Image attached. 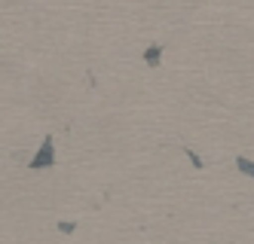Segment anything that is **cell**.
Returning a JSON list of instances; mask_svg holds the SVG:
<instances>
[{
  "mask_svg": "<svg viewBox=\"0 0 254 244\" xmlns=\"http://www.w3.org/2000/svg\"><path fill=\"white\" fill-rule=\"evenodd\" d=\"M159 55H162V46H150L147 52H144V61H147L150 67H156L159 64Z\"/></svg>",
  "mask_w": 254,
  "mask_h": 244,
  "instance_id": "2",
  "label": "cell"
},
{
  "mask_svg": "<svg viewBox=\"0 0 254 244\" xmlns=\"http://www.w3.org/2000/svg\"><path fill=\"white\" fill-rule=\"evenodd\" d=\"M236 168H239L242 174H248V177H254V162L251 159H245V156H239L236 159Z\"/></svg>",
  "mask_w": 254,
  "mask_h": 244,
  "instance_id": "3",
  "label": "cell"
},
{
  "mask_svg": "<svg viewBox=\"0 0 254 244\" xmlns=\"http://www.w3.org/2000/svg\"><path fill=\"white\" fill-rule=\"evenodd\" d=\"M28 165L34 168V171H43V168H52V165H56V146H52V138H46V141H43L40 153L34 156Z\"/></svg>",
  "mask_w": 254,
  "mask_h": 244,
  "instance_id": "1",
  "label": "cell"
}]
</instances>
